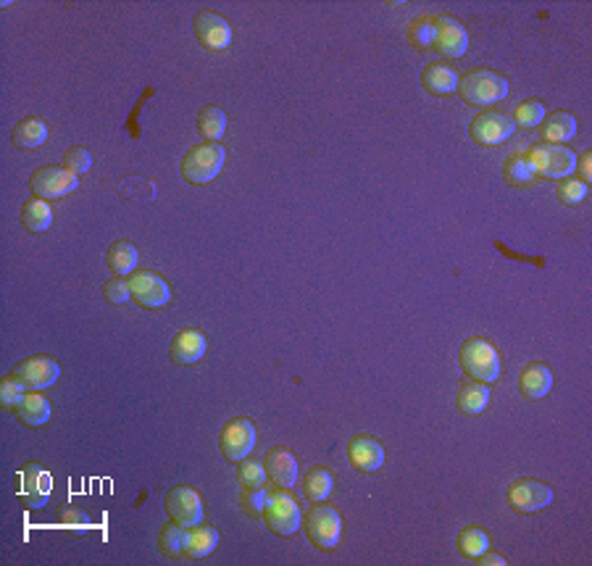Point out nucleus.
<instances>
[{"mask_svg": "<svg viewBox=\"0 0 592 566\" xmlns=\"http://www.w3.org/2000/svg\"><path fill=\"white\" fill-rule=\"evenodd\" d=\"M408 40H411L414 48H419V50L432 48V40H434V19L432 16H419V19H414V22H411V27H408Z\"/></svg>", "mask_w": 592, "mask_h": 566, "instance_id": "obj_37", "label": "nucleus"}, {"mask_svg": "<svg viewBox=\"0 0 592 566\" xmlns=\"http://www.w3.org/2000/svg\"><path fill=\"white\" fill-rule=\"evenodd\" d=\"M27 393H30V387L13 371L0 379V404H3V408H16Z\"/></svg>", "mask_w": 592, "mask_h": 566, "instance_id": "obj_35", "label": "nucleus"}, {"mask_svg": "<svg viewBox=\"0 0 592 566\" xmlns=\"http://www.w3.org/2000/svg\"><path fill=\"white\" fill-rule=\"evenodd\" d=\"M422 84H424V90L432 92V95H450V92H456V87H458V72L450 69V66L442 64V61H434V64H427V66H424Z\"/></svg>", "mask_w": 592, "mask_h": 566, "instance_id": "obj_23", "label": "nucleus"}, {"mask_svg": "<svg viewBox=\"0 0 592 566\" xmlns=\"http://www.w3.org/2000/svg\"><path fill=\"white\" fill-rule=\"evenodd\" d=\"M193 30H196L197 42H200L205 50H213V53L227 50L230 42H232V27L227 24L224 16L213 13L211 8L197 11L196 22H193Z\"/></svg>", "mask_w": 592, "mask_h": 566, "instance_id": "obj_14", "label": "nucleus"}, {"mask_svg": "<svg viewBox=\"0 0 592 566\" xmlns=\"http://www.w3.org/2000/svg\"><path fill=\"white\" fill-rule=\"evenodd\" d=\"M432 48L445 58H461L469 50V32L453 16H434Z\"/></svg>", "mask_w": 592, "mask_h": 566, "instance_id": "obj_13", "label": "nucleus"}, {"mask_svg": "<svg viewBox=\"0 0 592 566\" xmlns=\"http://www.w3.org/2000/svg\"><path fill=\"white\" fill-rule=\"evenodd\" d=\"M53 492V475L39 466V464H27L19 472V501L24 509H42L50 501Z\"/></svg>", "mask_w": 592, "mask_h": 566, "instance_id": "obj_11", "label": "nucleus"}, {"mask_svg": "<svg viewBox=\"0 0 592 566\" xmlns=\"http://www.w3.org/2000/svg\"><path fill=\"white\" fill-rule=\"evenodd\" d=\"M13 411H16V419L24 422L27 427H42V424L50 419L53 405H50V401H48L42 393L32 390V393H27V396L19 401V405H16Z\"/></svg>", "mask_w": 592, "mask_h": 566, "instance_id": "obj_24", "label": "nucleus"}, {"mask_svg": "<svg viewBox=\"0 0 592 566\" xmlns=\"http://www.w3.org/2000/svg\"><path fill=\"white\" fill-rule=\"evenodd\" d=\"M216 545H219V529L205 525L187 527V529H185L182 556H185V559H205L208 553H213Z\"/></svg>", "mask_w": 592, "mask_h": 566, "instance_id": "obj_21", "label": "nucleus"}, {"mask_svg": "<svg viewBox=\"0 0 592 566\" xmlns=\"http://www.w3.org/2000/svg\"><path fill=\"white\" fill-rule=\"evenodd\" d=\"M163 509L171 522L182 527H196L203 522V501L200 492L190 485L171 487L163 498Z\"/></svg>", "mask_w": 592, "mask_h": 566, "instance_id": "obj_9", "label": "nucleus"}, {"mask_svg": "<svg viewBox=\"0 0 592 566\" xmlns=\"http://www.w3.org/2000/svg\"><path fill=\"white\" fill-rule=\"evenodd\" d=\"M197 129L208 143H219V137L227 132V114L219 106H203L197 111Z\"/></svg>", "mask_w": 592, "mask_h": 566, "instance_id": "obj_29", "label": "nucleus"}, {"mask_svg": "<svg viewBox=\"0 0 592 566\" xmlns=\"http://www.w3.org/2000/svg\"><path fill=\"white\" fill-rule=\"evenodd\" d=\"M219 448L227 461L239 464L256 448V424L245 416H237L232 422H227L219 435Z\"/></svg>", "mask_w": 592, "mask_h": 566, "instance_id": "obj_10", "label": "nucleus"}, {"mask_svg": "<svg viewBox=\"0 0 592 566\" xmlns=\"http://www.w3.org/2000/svg\"><path fill=\"white\" fill-rule=\"evenodd\" d=\"M348 461L358 472H377L385 464V448L369 435H355L348 443Z\"/></svg>", "mask_w": 592, "mask_h": 566, "instance_id": "obj_17", "label": "nucleus"}, {"mask_svg": "<svg viewBox=\"0 0 592 566\" xmlns=\"http://www.w3.org/2000/svg\"><path fill=\"white\" fill-rule=\"evenodd\" d=\"M513 132H516V122H513V117L503 114V111H482L469 124L472 140L484 148L503 145L506 140H511Z\"/></svg>", "mask_w": 592, "mask_h": 566, "instance_id": "obj_8", "label": "nucleus"}, {"mask_svg": "<svg viewBox=\"0 0 592 566\" xmlns=\"http://www.w3.org/2000/svg\"><path fill=\"white\" fill-rule=\"evenodd\" d=\"M577 135V117L571 111H553L551 117L545 114V119L540 124V137L543 143H569Z\"/></svg>", "mask_w": 592, "mask_h": 566, "instance_id": "obj_22", "label": "nucleus"}, {"mask_svg": "<svg viewBox=\"0 0 592 566\" xmlns=\"http://www.w3.org/2000/svg\"><path fill=\"white\" fill-rule=\"evenodd\" d=\"M264 522L266 527L279 535V537H290L298 532V527L303 525V511L298 506V501L284 490L279 487L274 492L266 495V506H264Z\"/></svg>", "mask_w": 592, "mask_h": 566, "instance_id": "obj_5", "label": "nucleus"}, {"mask_svg": "<svg viewBox=\"0 0 592 566\" xmlns=\"http://www.w3.org/2000/svg\"><path fill=\"white\" fill-rule=\"evenodd\" d=\"M185 529H187V527L177 525V522H169V525L161 529L158 543H161V551H163L166 556H182V548H185Z\"/></svg>", "mask_w": 592, "mask_h": 566, "instance_id": "obj_36", "label": "nucleus"}, {"mask_svg": "<svg viewBox=\"0 0 592 566\" xmlns=\"http://www.w3.org/2000/svg\"><path fill=\"white\" fill-rule=\"evenodd\" d=\"M577 169H579V179L585 185H590L592 179V151H588L585 156H577Z\"/></svg>", "mask_w": 592, "mask_h": 566, "instance_id": "obj_44", "label": "nucleus"}, {"mask_svg": "<svg viewBox=\"0 0 592 566\" xmlns=\"http://www.w3.org/2000/svg\"><path fill=\"white\" fill-rule=\"evenodd\" d=\"M518 390L527 401H540L553 390V371L545 364L524 366L518 377Z\"/></svg>", "mask_w": 592, "mask_h": 566, "instance_id": "obj_20", "label": "nucleus"}, {"mask_svg": "<svg viewBox=\"0 0 592 566\" xmlns=\"http://www.w3.org/2000/svg\"><path fill=\"white\" fill-rule=\"evenodd\" d=\"M106 261H109V269L117 274V277H126L135 272L137 266V248L129 240H117V243L109 248L106 253Z\"/></svg>", "mask_w": 592, "mask_h": 566, "instance_id": "obj_27", "label": "nucleus"}, {"mask_svg": "<svg viewBox=\"0 0 592 566\" xmlns=\"http://www.w3.org/2000/svg\"><path fill=\"white\" fill-rule=\"evenodd\" d=\"M79 187V177L66 166H39L30 177V190L39 201H53L74 193Z\"/></svg>", "mask_w": 592, "mask_h": 566, "instance_id": "obj_7", "label": "nucleus"}, {"mask_svg": "<svg viewBox=\"0 0 592 566\" xmlns=\"http://www.w3.org/2000/svg\"><path fill=\"white\" fill-rule=\"evenodd\" d=\"M129 287H132V298L140 309H148V311H156L163 309L169 300H171V287L169 283L156 274V272H135L129 277Z\"/></svg>", "mask_w": 592, "mask_h": 566, "instance_id": "obj_12", "label": "nucleus"}, {"mask_svg": "<svg viewBox=\"0 0 592 566\" xmlns=\"http://www.w3.org/2000/svg\"><path fill=\"white\" fill-rule=\"evenodd\" d=\"M543 119H545V106H543L540 100H524V103L516 109V114H513L516 126H527V129L540 126Z\"/></svg>", "mask_w": 592, "mask_h": 566, "instance_id": "obj_38", "label": "nucleus"}, {"mask_svg": "<svg viewBox=\"0 0 592 566\" xmlns=\"http://www.w3.org/2000/svg\"><path fill=\"white\" fill-rule=\"evenodd\" d=\"M22 224H24L30 232H35V235L50 230V224H53V208L48 205V201L30 198V201L22 205Z\"/></svg>", "mask_w": 592, "mask_h": 566, "instance_id": "obj_28", "label": "nucleus"}, {"mask_svg": "<svg viewBox=\"0 0 592 566\" xmlns=\"http://www.w3.org/2000/svg\"><path fill=\"white\" fill-rule=\"evenodd\" d=\"M456 92L461 95V100H466L469 106H495L501 100L509 98V82L501 77L492 69H472L464 77H458Z\"/></svg>", "mask_w": 592, "mask_h": 566, "instance_id": "obj_1", "label": "nucleus"}, {"mask_svg": "<svg viewBox=\"0 0 592 566\" xmlns=\"http://www.w3.org/2000/svg\"><path fill=\"white\" fill-rule=\"evenodd\" d=\"M13 374L30 387V390H45L61 377V366L50 356H32L27 361L13 366Z\"/></svg>", "mask_w": 592, "mask_h": 566, "instance_id": "obj_16", "label": "nucleus"}, {"mask_svg": "<svg viewBox=\"0 0 592 566\" xmlns=\"http://www.w3.org/2000/svg\"><path fill=\"white\" fill-rule=\"evenodd\" d=\"M224 159H227V151L219 143L205 140L200 145H193L179 163L182 179L190 182V185H208L224 169Z\"/></svg>", "mask_w": 592, "mask_h": 566, "instance_id": "obj_2", "label": "nucleus"}, {"mask_svg": "<svg viewBox=\"0 0 592 566\" xmlns=\"http://www.w3.org/2000/svg\"><path fill=\"white\" fill-rule=\"evenodd\" d=\"M58 522L66 527H90V514L77 509V506H64L58 511Z\"/></svg>", "mask_w": 592, "mask_h": 566, "instance_id": "obj_43", "label": "nucleus"}, {"mask_svg": "<svg viewBox=\"0 0 592 566\" xmlns=\"http://www.w3.org/2000/svg\"><path fill=\"white\" fill-rule=\"evenodd\" d=\"M264 466H266V475L274 480L276 487L290 490L298 483V458L287 448H272L264 458Z\"/></svg>", "mask_w": 592, "mask_h": 566, "instance_id": "obj_18", "label": "nucleus"}, {"mask_svg": "<svg viewBox=\"0 0 592 566\" xmlns=\"http://www.w3.org/2000/svg\"><path fill=\"white\" fill-rule=\"evenodd\" d=\"M474 562H476V564H492V566H506V559H503V556H501V553H492V551H490V548H487V551H484V553H479V556H476V559H474Z\"/></svg>", "mask_w": 592, "mask_h": 566, "instance_id": "obj_45", "label": "nucleus"}, {"mask_svg": "<svg viewBox=\"0 0 592 566\" xmlns=\"http://www.w3.org/2000/svg\"><path fill=\"white\" fill-rule=\"evenodd\" d=\"M332 487H335V480H332V472L324 469V466H314L306 477H303V495L314 503H324L329 495H332Z\"/></svg>", "mask_w": 592, "mask_h": 566, "instance_id": "obj_30", "label": "nucleus"}, {"mask_svg": "<svg viewBox=\"0 0 592 566\" xmlns=\"http://www.w3.org/2000/svg\"><path fill=\"white\" fill-rule=\"evenodd\" d=\"M490 548V535L479 527H466L458 532V551L466 559H476L479 553H484Z\"/></svg>", "mask_w": 592, "mask_h": 566, "instance_id": "obj_31", "label": "nucleus"}, {"mask_svg": "<svg viewBox=\"0 0 592 566\" xmlns=\"http://www.w3.org/2000/svg\"><path fill=\"white\" fill-rule=\"evenodd\" d=\"M118 196L124 201H135V203H148L156 198V187L153 182L143 179V177H126L121 185H118Z\"/></svg>", "mask_w": 592, "mask_h": 566, "instance_id": "obj_32", "label": "nucleus"}, {"mask_svg": "<svg viewBox=\"0 0 592 566\" xmlns=\"http://www.w3.org/2000/svg\"><path fill=\"white\" fill-rule=\"evenodd\" d=\"M11 140H13V145L22 148V151H35V148H39V145L48 140V124L42 122V119H35V117L22 119V122L13 126Z\"/></svg>", "mask_w": 592, "mask_h": 566, "instance_id": "obj_26", "label": "nucleus"}, {"mask_svg": "<svg viewBox=\"0 0 592 566\" xmlns=\"http://www.w3.org/2000/svg\"><path fill=\"white\" fill-rule=\"evenodd\" d=\"M490 398H492V393H490V387H487L484 382L466 379V382H461V387H458L456 404H458V411L476 416V414H482V411L487 408Z\"/></svg>", "mask_w": 592, "mask_h": 566, "instance_id": "obj_25", "label": "nucleus"}, {"mask_svg": "<svg viewBox=\"0 0 592 566\" xmlns=\"http://www.w3.org/2000/svg\"><path fill=\"white\" fill-rule=\"evenodd\" d=\"M588 198V185L582 179H561L558 185V201L566 205H577Z\"/></svg>", "mask_w": 592, "mask_h": 566, "instance_id": "obj_39", "label": "nucleus"}, {"mask_svg": "<svg viewBox=\"0 0 592 566\" xmlns=\"http://www.w3.org/2000/svg\"><path fill=\"white\" fill-rule=\"evenodd\" d=\"M458 361H461L464 374L469 379H476V382L490 385L501 377V356H498L495 345L484 337H469L461 345Z\"/></svg>", "mask_w": 592, "mask_h": 566, "instance_id": "obj_3", "label": "nucleus"}, {"mask_svg": "<svg viewBox=\"0 0 592 566\" xmlns=\"http://www.w3.org/2000/svg\"><path fill=\"white\" fill-rule=\"evenodd\" d=\"M103 298L111 303V306H124L129 298H132V287H129V280L124 277H114L109 283L103 284Z\"/></svg>", "mask_w": 592, "mask_h": 566, "instance_id": "obj_40", "label": "nucleus"}, {"mask_svg": "<svg viewBox=\"0 0 592 566\" xmlns=\"http://www.w3.org/2000/svg\"><path fill=\"white\" fill-rule=\"evenodd\" d=\"M509 506L518 514H532L540 511L545 506L553 503V490L537 480H516L513 485H509Z\"/></svg>", "mask_w": 592, "mask_h": 566, "instance_id": "obj_15", "label": "nucleus"}, {"mask_svg": "<svg viewBox=\"0 0 592 566\" xmlns=\"http://www.w3.org/2000/svg\"><path fill=\"white\" fill-rule=\"evenodd\" d=\"M64 166L79 177V174H84V171L92 169V153H90L87 148H72V151H66V156H64Z\"/></svg>", "mask_w": 592, "mask_h": 566, "instance_id": "obj_41", "label": "nucleus"}, {"mask_svg": "<svg viewBox=\"0 0 592 566\" xmlns=\"http://www.w3.org/2000/svg\"><path fill=\"white\" fill-rule=\"evenodd\" d=\"M169 356L174 364H196L205 356V337L197 329H182L169 348Z\"/></svg>", "mask_w": 592, "mask_h": 566, "instance_id": "obj_19", "label": "nucleus"}, {"mask_svg": "<svg viewBox=\"0 0 592 566\" xmlns=\"http://www.w3.org/2000/svg\"><path fill=\"white\" fill-rule=\"evenodd\" d=\"M266 466L261 461H253V458H242L239 461V469H237V483L242 490H253V487H264L266 483Z\"/></svg>", "mask_w": 592, "mask_h": 566, "instance_id": "obj_33", "label": "nucleus"}, {"mask_svg": "<svg viewBox=\"0 0 592 566\" xmlns=\"http://www.w3.org/2000/svg\"><path fill=\"white\" fill-rule=\"evenodd\" d=\"M527 159L537 177L548 179H569L577 171V153L558 143H537L529 148Z\"/></svg>", "mask_w": 592, "mask_h": 566, "instance_id": "obj_4", "label": "nucleus"}, {"mask_svg": "<svg viewBox=\"0 0 592 566\" xmlns=\"http://www.w3.org/2000/svg\"><path fill=\"white\" fill-rule=\"evenodd\" d=\"M303 527L309 540L321 551H332L343 537V517L326 503H314V509L303 517Z\"/></svg>", "mask_w": 592, "mask_h": 566, "instance_id": "obj_6", "label": "nucleus"}, {"mask_svg": "<svg viewBox=\"0 0 592 566\" xmlns=\"http://www.w3.org/2000/svg\"><path fill=\"white\" fill-rule=\"evenodd\" d=\"M266 490L264 487H253V490H242V509L250 514V517H261L264 514V506H266Z\"/></svg>", "mask_w": 592, "mask_h": 566, "instance_id": "obj_42", "label": "nucleus"}, {"mask_svg": "<svg viewBox=\"0 0 592 566\" xmlns=\"http://www.w3.org/2000/svg\"><path fill=\"white\" fill-rule=\"evenodd\" d=\"M503 174H506V179H509L511 185H529L532 179H537L532 163H529V159H527L524 153L511 156V159L506 161V166H503Z\"/></svg>", "mask_w": 592, "mask_h": 566, "instance_id": "obj_34", "label": "nucleus"}]
</instances>
